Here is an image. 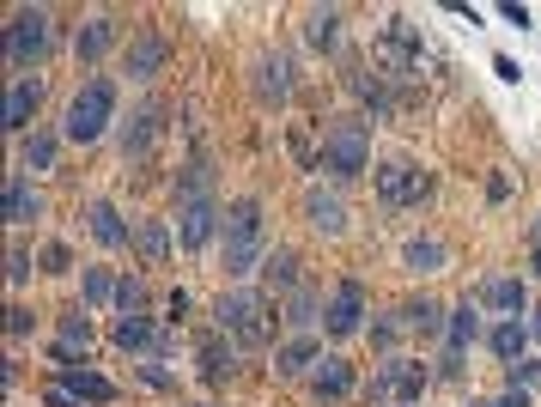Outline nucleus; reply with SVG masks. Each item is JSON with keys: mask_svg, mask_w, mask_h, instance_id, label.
I'll list each match as a JSON object with an SVG mask.
<instances>
[{"mask_svg": "<svg viewBox=\"0 0 541 407\" xmlns=\"http://www.w3.org/2000/svg\"><path fill=\"white\" fill-rule=\"evenodd\" d=\"M225 274L231 280H244L268 262V225H262V201L256 195H238L225 207Z\"/></svg>", "mask_w": 541, "mask_h": 407, "instance_id": "obj_1", "label": "nucleus"}, {"mask_svg": "<svg viewBox=\"0 0 541 407\" xmlns=\"http://www.w3.org/2000/svg\"><path fill=\"white\" fill-rule=\"evenodd\" d=\"M213 316H219V335H231L244 353H256V347L268 341V316H280V298L238 286V292H219Z\"/></svg>", "mask_w": 541, "mask_h": 407, "instance_id": "obj_2", "label": "nucleus"}, {"mask_svg": "<svg viewBox=\"0 0 541 407\" xmlns=\"http://www.w3.org/2000/svg\"><path fill=\"white\" fill-rule=\"evenodd\" d=\"M317 165H323L335 183L365 177V171H371V122H365V116L329 122V128H323V158H317Z\"/></svg>", "mask_w": 541, "mask_h": 407, "instance_id": "obj_3", "label": "nucleus"}, {"mask_svg": "<svg viewBox=\"0 0 541 407\" xmlns=\"http://www.w3.org/2000/svg\"><path fill=\"white\" fill-rule=\"evenodd\" d=\"M110 116H116V79H104V73H98V79H86V86L67 98L61 134H67L73 146H92V140H104Z\"/></svg>", "mask_w": 541, "mask_h": 407, "instance_id": "obj_4", "label": "nucleus"}, {"mask_svg": "<svg viewBox=\"0 0 541 407\" xmlns=\"http://www.w3.org/2000/svg\"><path fill=\"white\" fill-rule=\"evenodd\" d=\"M43 49H49V13L43 7H19L7 19V67L25 79V67L43 61Z\"/></svg>", "mask_w": 541, "mask_h": 407, "instance_id": "obj_5", "label": "nucleus"}, {"mask_svg": "<svg viewBox=\"0 0 541 407\" xmlns=\"http://www.w3.org/2000/svg\"><path fill=\"white\" fill-rule=\"evenodd\" d=\"M426 383H432V371H426L420 359H383V365H377V377H371V401L414 407V401L426 395Z\"/></svg>", "mask_w": 541, "mask_h": 407, "instance_id": "obj_6", "label": "nucleus"}, {"mask_svg": "<svg viewBox=\"0 0 541 407\" xmlns=\"http://www.w3.org/2000/svg\"><path fill=\"white\" fill-rule=\"evenodd\" d=\"M420 61H426V49H420V37H414L408 19H390V25H383V37H377V73L402 79V73H420Z\"/></svg>", "mask_w": 541, "mask_h": 407, "instance_id": "obj_7", "label": "nucleus"}, {"mask_svg": "<svg viewBox=\"0 0 541 407\" xmlns=\"http://www.w3.org/2000/svg\"><path fill=\"white\" fill-rule=\"evenodd\" d=\"M377 195H383V207H420L432 195V177L420 165H408V158H390L377 171Z\"/></svg>", "mask_w": 541, "mask_h": 407, "instance_id": "obj_8", "label": "nucleus"}, {"mask_svg": "<svg viewBox=\"0 0 541 407\" xmlns=\"http://www.w3.org/2000/svg\"><path fill=\"white\" fill-rule=\"evenodd\" d=\"M359 322H365V280H341L323 304V329H329V341H347V335H359Z\"/></svg>", "mask_w": 541, "mask_h": 407, "instance_id": "obj_9", "label": "nucleus"}, {"mask_svg": "<svg viewBox=\"0 0 541 407\" xmlns=\"http://www.w3.org/2000/svg\"><path fill=\"white\" fill-rule=\"evenodd\" d=\"M219 225H225L219 201H177V237H183V250H207Z\"/></svg>", "mask_w": 541, "mask_h": 407, "instance_id": "obj_10", "label": "nucleus"}, {"mask_svg": "<svg viewBox=\"0 0 541 407\" xmlns=\"http://www.w3.org/2000/svg\"><path fill=\"white\" fill-rule=\"evenodd\" d=\"M110 341H116L122 353H171V329H159L152 316H116Z\"/></svg>", "mask_w": 541, "mask_h": 407, "instance_id": "obj_11", "label": "nucleus"}, {"mask_svg": "<svg viewBox=\"0 0 541 407\" xmlns=\"http://www.w3.org/2000/svg\"><path fill=\"white\" fill-rule=\"evenodd\" d=\"M159 140H165V110L146 104V110L128 122V134H122V158H128V165H146V152L159 146Z\"/></svg>", "mask_w": 541, "mask_h": 407, "instance_id": "obj_12", "label": "nucleus"}, {"mask_svg": "<svg viewBox=\"0 0 541 407\" xmlns=\"http://www.w3.org/2000/svg\"><path fill=\"white\" fill-rule=\"evenodd\" d=\"M37 104H43V86H37V79H13L7 110H0V128H7V134H25L31 116H37Z\"/></svg>", "mask_w": 541, "mask_h": 407, "instance_id": "obj_13", "label": "nucleus"}, {"mask_svg": "<svg viewBox=\"0 0 541 407\" xmlns=\"http://www.w3.org/2000/svg\"><path fill=\"white\" fill-rule=\"evenodd\" d=\"M323 359H329V353H323L317 335H298V341H286V347L274 353V371H280V377H311Z\"/></svg>", "mask_w": 541, "mask_h": 407, "instance_id": "obj_14", "label": "nucleus"}, {"mask_svg": "<svg viewBox=\"0 0 541 407\" xmlns=\"http://www.w3.org/2000/svg\"><path fill=\"white\" fill-rule=\"evenodd\" d=\"M256 98L262 104H286L292 98V61L286 55H262L256 61Z\"/></svg>", "mask_w": 541, "mask_h": 407, "instance_id": "obj_15", "label": "nucleus"}, {"mask_svg": "<svg viewBox=\"0 0 541 407\" xmlns=\"http://www.w3.org/2000/svg\"><path fill=\"white\" fill-rule=\"evenodd\" d=\"M61 389H67L73 401H98V407L116 401V383L98 377V371H86V359H80V365H61Z\"/></svg>", "mask_w": 541, "mask_h": 407, "instance_id": "obj_16", "label": "nucleus"}, {"mask_svg": "<svg viewBox=\"0 0 541 407\" xmlns=\"http://www.w3.org/2000/svg\"><path fill=\"white\" fill-rule=\"evenodd\" d=\"M481 304L499 310V316H517V310L529 304V286H523L517 274H487V280H481Z\"/></svg>", "mask_w": 541, "mask_h": 407, "instance_id": "obj_17", "label": "nucleus"}, {"mask_svg": "<svg viewBox=\"0 0 541 407\" xmlns=\"http://www.w3.org/2000/svg\"><path fill=\"white\" fill-rule=\"evenodd\" d=\"M165 55H171V43L159 37V31H140L134 43H128V79H152L165 67Z\"/></svg>", "mask_w": 541, "mask_h": 407, "instance_id": "obj_18", "label": "nucleus"}, {"mask_svg": "<svg viewBox=\"0 0 541 407\" xmlns=\"http://www.w3.org/2000/svg\"><path fill=\"white\" fill-rule=\"evenodd\" d=\"M353 383H359V377H353V365H347V359H335V353L311 371V395H317V401H341V395H353Z\"/></svg>", "mask_w": 541, "mask_h": 407, "instance_id": "obj_19", "label": "nucleus"}, {"mask_svg": "<svg viewBox=\"0 0 541 407\" xmlns=\"http://www.w3.org/2000/svg\"><path fill=\"white\" fill-rule=\"evenodd\" d=\"M116 37H122L116 19H86L80 37H73V55H80V61H104V55L116 49Z\"/></svg>", "mask_w": 541, "mask_h": 407, "instance_id": "obj_20", "label": "nucleus"}, {"mask_svg": "<svg viewBox=\"0 0 541 407\" xmlns=\"http://www.w3.org/2000/svg\"><path fill=\"white\" fill-rule=\"evenodd\" d=\"M396 316H402V329H408V335H420V341H432V335H444V329H450L438 298H414V304H402Z\"/></svg>", "mask_w": 541, "mask_h": 407, "instance_id": "obj_21", "label": "nucleus"}, {"mask_svg": "<svg viewBox=\"0 0 541 407\" xmlns=\"http://www.w3.org/2000/svg\"><path fill=\"white\" fill-rule=\"evenodd\" d=\"M347 92L371 110V116H383V110H390V73H371V67H353L347 73Z\"/></svg>", "mask_w": 541, "mask_h": 407, "instance_id": "obj_22", "label": "nucleus"}, {"mask_svg": "<svg viewBox=\"0 0 541 407\" xmlns=\"http://www.w3.org/2000/svg\"><path fill=\"white\" fill-rule=\"evenodd\" d=\"M195 359H201V377H207V383H225L231 371H238V341H219V335H207V341L195 347Z\"/></svg>", "mask_w": 541, "mask_h": 407, "instance_id": "obj_23", "label": "nucleus"}, {"mask_svg": "<svg viewBox=\"0 0 541 407\" xmlns=\"http://www.w3.org/2000/svg\"><path fill=\"white\" fill-rule=\"evenodd\" d=\"M475 341H481V316H475V304L450 310V329H444V359H462Z\"/></svg>", "mask_w": 541, "mask_h": 407, "instance_id": "obj_24", "label": "nucleus"}, {"mask_svg": "<svg viewBox=\"0 0 541 407\" xmlns=\"http://www.w3.org/2000/svg\"><path fill=\"white\" fill-rule=\"evenodd\" d=\"M92 341H98V329H92V316H86V310H67V316H61V347H55V359H61V365H80V359H73V347H80V353H86Z\"/></svg>", "mask_w": 541, "mask_h": 407, "instance_id": "obj_25", "label": "nucleus"}, {"mask_svg": "<svg viewBox=\"0 0 541 407\" xmlns=\"http://www.w3.org/2000/svg\"><path fill=\"white\" fill-rule=\"evenodd\" d=\"M86 219H92V237L104 243V250H122V243L134 237V231H128V219H122L110 201H92V207H86Z\"/></svg>", "mask_w": 541, "mask_h": 407, "instance_id": "obj_26", "label": "nucleus"}, {"mask_svg": "<svg viewBox=\"0 0 541 407\" xmlns=\"http://www.w3.org/2000/svg\"><path fill=\"white\" fill-rule=\"evenodd\" d=\"M304 43H311L317 55H329L341 43V13L335 7H311V13H304Z\"/></svg>", "mask_w": 541, "mask_h": 407, "instance_id": "obj_27", "label": "nucleus"}, {"mask_svg": "<svg viewBox=\"0 0 541 407\" xmlns=\"http://www.w3.org/2000/svg\"><path fill=\"white\" fill-rule=\"evenodd\" d=\"M304 219H311L317 231H341L347 225V207H341V195H329V189H311V195H304Z\"/></svg>", "mask_w": 541, "mask_h": 407, "instance_id": "obj_28", "label": "nucleus"}, {"mask_svg": "<svg viewBox=\"0 0 541 407\" xmlns=\"http://www.w3.org/2000/svg\"><path fill=\"white\" fill-rule=\"evenodd\" d=\"M0 219H7V225H31V219H37V189L25 183V171L7 177V201H0Z\"/></svg>", "mask_w": 541, "mask_h": 407, "instance_id": "obj_29", "label": "nucleus"}, {"mask_svg": "<svg viewBox=\"0 0 541 407\" xmlns=\"http://www.w3.org/2000/svg\"><path fill=\"white\" fill-rule=\"evenodd\" d=\"M262 274H268V298H292L298 292V256L292 250H268Z\"/></svg>", "mask_w": 541, "mask_h": 407, "instance_id": "obj_30", "label": "nucleus"}, {"mask_svg": "<svg viewBox=\"0 0 541 407\" xmlns=\"http://www.w3.org/2000/svg\"><path fill=\"white\" fill-rule=\"evenodd\" d=\"M487 347H493V353H499L505 365H517V359H523V347H529V322H517V316H505V322H499V329L487 335Z\"/></svg>", "mask_w": 541, "mask_h": 407, "instance_id": "obj_31", "label": "nucleus"}, {"mask_svg": "<svg viewBox=\"0 0 541 407\" xmlns=\"http://www.w3.org/2000/svg\"><path fill=\"white\" fill-rule=\"evenodd\" d=\"M177 201H213V165H207V158L189 165V177L177 183Z\"/></svg>", "mask_w": 541, "mask_h": 407, "instance_id": "obj_32", "label": "nucleus"}, {"mask_svg": "<svg viewBox=\"0 0 541 407\" xmlns=\"http://www.w3.org/2000/svg\"><path fill=\"white\" fill-rule=\"evenodd\" d=\"M134 243H140V256H146V262H165V250H171V231H165V219H146V225L134 231Z\"/></svg>", "mask_w": 541, "mask_h": 407, "instance_id": "obj_33", "label": "nucleus"}, {"mask_svg": "<svg viewBox=\"0 0 541 407\" xmlns=\"http://www.w3.org/2000/svg\"><path fill=\"white\" fill-rule=\"evenodd\" d=\"M49 165H55V134L37 128V134L25 140V152H19V171H49Z\"/></svg>", "mask_w": 541, "mask_h": 407, "instance_id": "obj_34", "label": "nucleus"}, {"mask_svg": "<svg viewBox=\"0 0 541 407\" xmlns=\"http://www.w3.org/2000/svg\"><path fill=\"white\" fill-rule=\"evenodd\" d=\"M317 310H323V298H317L311 286H298V292L286 298V322H292V329H311V322H317Z\"/></svg>", "mask_w": 541, "mask_h": 407, "instance_id": "obj_35", "label": "nucleus"}, {"mask_svg": "<svg viewBox=\"0 0 541 407\" xmlns=\"http://www.w3.org/2000/svg\"><path fill=\"white\" fill-rule=\"evenodd\" d=\"M408 268L438 274V268H444V243H438V237H414V243H408Z\"/></svg>", "mask_w": 541, "mask_h": 407, "instance_id": "obj_36", "label": "nucleus"}, {"mask_svg": "<svg viewBox=\"0 0 541 407\" xmlns=\"http://www.w3.org/2000/svg\"><path fill=\"white\" fill-rule=\"evenodd\" d=\"M116 274L110 268H86V304H104V298H116Z\"/></svg>", "mask_w": 541, "mask_h": 407, "instance_id": "obj_37", "label": "nucleus"}, {"mask_svg": "<svg viewBox=\"0 0 541 407\" xmlns=\"http://www.w3.org/2000/svg\"><path fill=\"white\" fill-rule=\"evenodd\" d=\"M116 310H122V316H146V286H140L134 274L116 286Z\"/></svg>", "mask_w": 541, "mask_h": 407, "instance_id": "obj_38", "label": "nucleus"}, {"mask_svg": "<svg viewBox=\"0 0 541 407\" xmlns=\"http://www.w3.org/2000/svg\"><path fill=\"white\" fill-rule=\"evenodd\" d=\"M25 280H31V250L13 243V250H7V286H25Z\"/></svg>", "mask_w": 541, "mask_h": 407, "instance_id": "obj_39", "label": "nucleus"}, {"mask_svg": "<svg viewBox=\"0 0 541 407\" xmlns=\"http://www.w3.org/2000/svg\"><path fill=\"white\" fill-rule=\"evenodd\" d=\"M37 262H43V274H67L73 268V250H67V243H43Z\"/></svg>", "mask_w": 541, "mask_h": 407, "instance_id": "obj_40", "label": "nucleus"}, {"mask_svg": "<svg viewBox=\"0 0 541 407\" xmlns=\"http://www.w3.org/2000/svg\"><path fill=\"white\" fill-rule=\"evenodd\" d=\"M535 377H541V365H535V359H517V365H505V383H511V389H529Z\"/></svg>", "mask_w": 541, "mask_h": 407, "instance_id": "obj_41", "label": "nucleus"}, {"mask_svg": "<svg viewBox=\"0 0 541 407\" xmlns=\"http://www.w3.org/2000/svg\"><path fill=\"white\" fill-rule=\"evenodd\" d=\"M31 322H37V316H31L25 304H7V335H13V341H25V335H31Z\"/></svg>", "mask_w": 541, "mask_h": 407, "instance_id": "obj_42", "label": "nucleus"}, {"mask_svg": "<svg viewBox=\"0 0 541 407\" xmlns=\"http://www.w3.org/2000/svg\"><path fill=\"white\" fill-rule=\"evenodd\" d=\"M140 383H146V389H171V371H159V365H140Z\"/></svg>", "mask_w": 541, "mask_h": 407, "instance_id": "obj_43", "label": "nucleus"}, {"mask_svg": "<svg viewBox=\"0 0 541 407\" xmlns=\"http://www.w3.org/2000/svg\"><path fill=\"white\" fill-rule=\"evenodd\" d=\"M396 335H402V322H377V329H371L377 347H396Z\"/></svg>", "mask_w": 541, "mask_h": 407, "instance_id": "obj_44", "label": "nucleus"}, {"mask_svg": "<svg viewBox=\"0 0 541 407\" xmlns=\"http://www.w3.org/2000/svg\"><path fill=\"white\" fill-rule=\"evenodd\" d=\"M165 310H171V322H183V310H189V292H171V298H165Z\"/></svg>", "mask_w": 541, "mask_h": 407, "instance_id": "obj_45", "label": "nucleus"}, {"mask_svg": "<svg viewBox=\"0 0 541 407\" xmlns=\"http://www.w3.org/2000/svg\"><path fill=\"white\" fill-rule=\"evenodd\" d=\"M493 407H529V389H505V395H499Z\"/></svg>", "mask_w": 541, "mask_h": 407, "instance_id": "obj_46", "label": "nucleus"}, {"mask_svg": "<svg viewBox=\"0 0 541 407\" xmlns=\"http://www.w3.org/2000/svg\"><path fill=\"white\" fill-rule=\"evenodd\" d=\"M49 407H80V401H73L67 389H49Z\"/></svg>", "mask_w": 541, "mask_h": 407, "instance_id": "obj_47", "label": "nucleus"}, {"mask_svg": "<svg viewBox=\"0 0 541 407\" xmlns=\"http://www.w3.org/2000/svg\"><path fill=\"white\" fill-rule=\"evenodd\" d=\"M529 335H541V310H535V316H529Z\"/></svg>", "mask_w": 541, "mask_h": 407, "instance_id": "obj_48", "label": "nucleus"}, {"mask_svg": "<svg viewBox=\"0 0 541 407\" xmlns=\"http://www.w3.org/2000/svg\"><path fill=\"white\" fill-rule=\"evenodd\" d=\"M529 268H535V274H541V243H535V262H529Z\"/></svg>", "mask_w": 541, "mask_h": 407, "instance_id": "obj_49", "label": "nucleus"}, {"mask_svg": "<svg viewBox=\"0 0 541 407\" xmlns=\"http://www.w3.org/2000/svg\"><path fill=\"white\" fill-rule=\"evenodd\" d=\"M469 407H493V401H469Z\"/></svg>", "mask_w": 541, "mask_h": 407, "instance_id": "obj_50", "label": "nucleus"}, {"mask_svg": "<svg viewBox=\"0 0 541 407\" xmlns=\"http://www.w3.org/2000/svg\"><path fill=\"white\" fill-rule=\"evenodd\" d=\"M535 231H541V225H535ZM535 243H541V237H535Z\"/></svg>", "mask_w": 541, "mask_h": 407, "instance_id": "obj_51", "label": "nucleus"}]
</instances>
